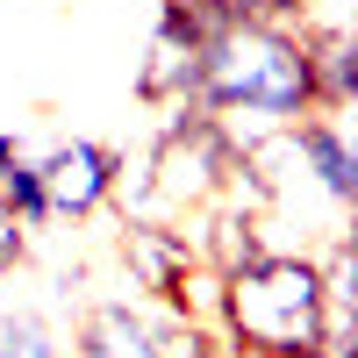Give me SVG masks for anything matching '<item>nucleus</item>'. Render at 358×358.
Listing matches in <instances>:
<instances>
[{"label": "nucleus", "instance_id": "1", "mask_svg": "<svg viewBox=\"0 0 358 358\" xmlns=\"http://www.w3.org/2000/svg\"><path fill=\"white\" fill-rule=\"evenodd\" d=\"M201 115L236 136V143H258V136H280L294 129L301 115H315V65H308V29L301 22H258V15H236L229 29H215L201 50Z\"/></svg>", "mask_w": 358, "mask_h": 358}, {"label": "nucleus", "instance_id": "2", "mask_svg": "<svg viewBox=\"0 0 358 358\" xmlns=\"http://www.w3.org/2000/svg\"><path fill=\"white\" fill-rule=\"evenodd\" d=\"M215 322L229 330V351H251V358H330L322 258L265 251L244 273H222L215 280Z\"/></svg>", "mask_w": 358, "mask_h": 358}, {"label": "nucleus", "instance_id": "3", "mask_svg": "<svg viewBox=\"0 0 358 358\" xmlns=\"http://www.w3.org/2000/svg\"><path fill=\"white\" fill-rule=\"evenodd\" d=\"M43 172V201H50V222H94L101 208L115 201V172H122V151L101 136H65L36 158Z\"/></svg>", "mask_w": 358, "mask_h": 358}, {"label": "nucleus", "instance_id": "4", "mask_svg": "<svg viewBox=\"0 0 358 358\" xmlns=\"http://www.w3.org/2000/svg\"><path fill=\"white\" fill-rule=\"evenodd\" d=\"M122 265H129V280H136L143 294H158L172 315L187 308V287L201 280L194 236L172 229V222H129V236H122Z\"/></svg>", "mask_w": 358, "mask_h": 358}, {"label": "nucleus", "instance_id": "5", "mask_svg": "<svg viewBox=\"0 0 358 358\" xmlns=\"http://www.w3.org/2000/svg\"><path fill=\"white\" fill-rule=\"evenodd\" d=\"M287 136V151L301 158V172H315V187L330 194L337 208H351L358 201V151H351V136H344V115H301L294 129H280Z\"/></svg>", "mask_w": 358, "mask_h": 358}, {"label": "nucleus", "instance_id": "6", "mask_svg": "<svg viewBox=\"0 0 358 358\" xmlns=\"http://www.w3.org/2000/svg\"><path fill=\"white\" fill-rule=\"evenodd\" d=\"M72 358H165V351H158V330L129 301H101V308H86Z\"/></svg>", "mask_w": 358, "mask_h": 358}, {"label": "nucleus", "instance_id": "7", "mask_svg": "<svg viewBox=\"0 0 358 358\" xmlns=\"http://www.w3.org/2000/svg\"><path fill=\"white\" fill-rule=\"evenodd\" d=\"M308 29V65H315V101L322 115H344L358 101V50L344 22H301Z\"/></svg>", "mask_w": 358, "mask_h": 358}, {"label": "nucleus", "instance_id": "8", "mask_svg": "<svg viewBox=\"0 0 358 358\" xmlns=\"http://www.w3.org/2000/svg\"><path fill=\"white\" fill-rule=\"evenodd\" d=\"M0 208L22 222V229H43L50 222V201H43V172H36V158L29 151H15V158H0Z\"/></svg>", "mask_w": 358, "mask_h": 358}, {"label": "nucleus", "instance_id": "9", "mask_svg": "<svg viewBox=\"0 0 358 358\" xmlns=\"http://www.w3.org/2000/svg\"><path fill=\"white\" fill-rule=\"evenodd\" d=\"M0 358H65V344H57L36 315H8L0 322Z\"/></svg>", "mask_w": 358, "mask_h": 358}, {"label": "nucleus", "instance_id": "10", "mask_svg": "<svg viewBox=\"0 0 358 358\" xmlns=\"http://www.w3.org/2000/svg\"><path fill=\"white\" fill-rule=\"evenodd\" d=\"M22 258H29V229H22V222L8 215V208H0V280H8Z\"/></svg>", "mask_w": 358, "mask_h": 358}]
</instances>
